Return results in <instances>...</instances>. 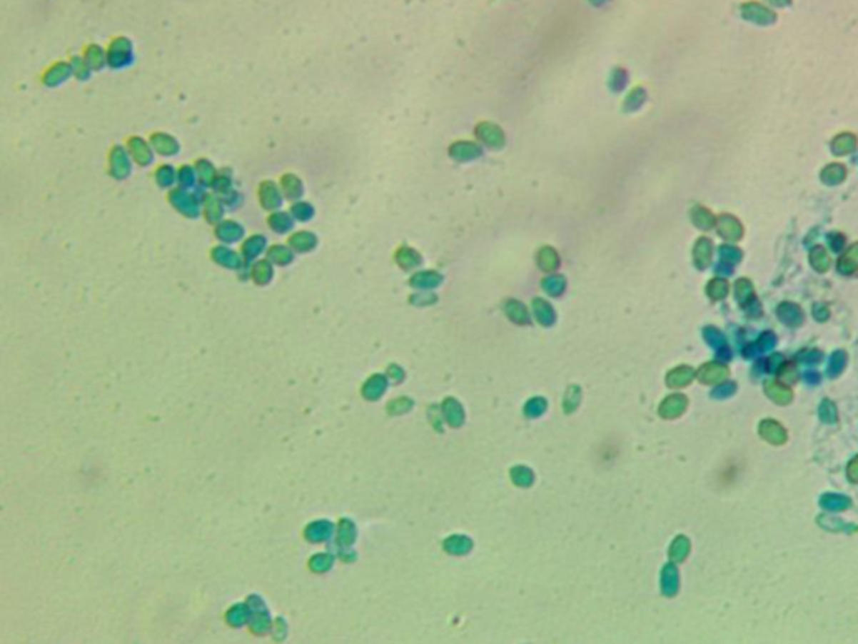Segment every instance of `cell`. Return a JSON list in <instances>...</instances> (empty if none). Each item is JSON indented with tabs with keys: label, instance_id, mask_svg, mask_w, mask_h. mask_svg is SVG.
<instances>
[{
	"label": "cell",
	"instance_id": "cell-1",
	"mask_svg": "<svg viewBox=\"0 0 858 644\" xmlns=\"http://www.w3.org/2000/svg\"><path fill=\"white\" fill-rule=\"evenodd\" d=\"M260 200H262L265 208H276V206L281 205V196H278V191L272 181H265L260 186Z\"/></svg>",
	"mask_w": 858,
	"mask_h": 644
},
{
	"label": "cell",
	"instance_id": "cell-2",
	"mask_svg": "<svg viewBox=\"0 0 858 644\" xmlns=\"http://www.w3.org/2000/svg\"><path fill=\"white\" fill-rule=\"evenodd\" d=\"M761 435H763L766 440L771 441V443H774V445L783 443V441L787 440V435H784L783 428L779 425H776V423H773V421H766L761 425Z\"/></svg>",
	"mask_w": 858,
	"mask_h": 644
},
{
	"label": "cell",
	"instance_id": "cell-3",
	"mask_svg": "<svg viewBox=\"0 0 858 644\" xmlns=\"http://www.w3.org/2000/svg\"><path fill=\"white\" fill-rule=\"evenodd\" d=\"M766 393H768V396L771 398V400H774L776 403H782V405H787V403L792 401V391L787 388L779 386V384L774 381L766 383Z\"/></svg>",
	"mask_w": 858,
	"mask_h": 644
},
{
	"label": "cell",
	"instance_id": "cell-4",
	"mask_svg": "<svg viewBox=\"0 0 858 644\" xmlns=\"http://www.w3.org/2000/svg\"><path fill=\"white\" fill-rule=\"evenodd\" d=\"M111 170L116 173L114 176H126L129 171L126 156H124V153L119 151L118 148L111 153Z\"/></svg>",
	"mask_w": 858,
	"mask_h": 644
},
{
	"label": "cell",
	"instance_id": "cell-5",
	"mask_svg": "<svg viewBox=\"0 0 858 644\" xmlns=\"http://www.w3.org/2000/svg\"><path fill=\"white\" fill-rule=\"evenodd\" d=\"M151 139H153L154 146H156L158 150L163 153V155H173V153H176V150H178L176 141H173V139L165 133H156Z\"/></svg>",
	"mask_w": 858,
	"mask_h": 644
},
{
	"label": "cell",
	"instance_id": "cell-6",
	"mask_svg": "<svg viewBox=\"0 0 858 644\" xmlns=\"http://www.w3.org/2000/svg\"><path fill=\"white\" fill-rule=\"evenodd\" d=\"M129 143H131V145H133L131 146L133 156L136 158L139 165H146V163H149V160H151V153H149L146 145H144L143 139L131 138V139H129Z\"/></svg>",
	"mask_w": 858,
	"mask_h": 644
},
{
	"label": "cell",
	"instance_id": "cell-7",
	"mask_svg": "<svg viewBox=\"0 0 858 644\" xmlns=\"http://www.w3.org/2000/svg\"><path fill=\"white\" fill-rule=\"evenodd\" d=\"M69 71H71V67H69V66H64V64L56 66L54 69H51L49 73L46 74V78H44L46 81H44V83H47V84H57V83H61V81L64 79L66 76H69Z\"/></svg>",
	"mask_w": 858,
	"mask_h": 644
},
{
	"label": "cell",
	"instance_id": "cell-8",
	"mask_svg": "<svg viewBox=\"0 0 858 644\" xmlns=\"http://www.w3.org/2000/svg\"><path fill=\"white\" fill-rule=\"evenodd\" d=\"M857 252H858V245H855V247H853V248L850 250V252H848L847 256L842 258L840 267H842V271H843V272H852V271H855V268L858 267V257H857Z\"/></svg>",
	"mask_w": 858,
	"mask_h": 644
},
{
	"label": "cell",
	"instance_id": "cell-9",
	"mask_svg": "<svg viewBox=\"0 0 858 644\" xmlns=\"http://www.w3.org/2000/svg\"><path fill=\"white\" fill-rule=\"evenodd\" d=\"M282 186H283V191H286V193H287L288 196L301 195V193H302V185H301V181H298L296 176H291V175H288V176L283 178V183H282Z\"/></svg>",
	"mask_w": 858,
	"mask_h": 644
},
{
	"label": "cell",
	"instance_id": "cell-10",
	"mask_svg": "<svg viewBox=\"0 0 858 644\" xmlns=\"http://www.w3.org/2000/svg\"><path fill=\"white\" fill-rule=\"evenodd\" d=\"M270 225H272L277 232H286L287 228H291L292 222H291V218L287 217V213H276V215H272V218H270Z\"/></svg>",
	"mask_w": 858,
	"mask_h": 644
},
{
	"label": "cell",
	"instance_id": "cell-11",
	"mask_svg": "<svg viewBox=\"0 0 858 644\" xmlns=\"http://www.w3.org/2000/svg\"><path fill=\"white\" fill-rule=\"evenodd\" d=\"M292 210H293V213H296L298 218H302V220L311 218V211H312V208H311V206H308L307 203H297V205H293V206H292Z\"/></svg>",
	"mask_w": 858,
	"mask_h": 644
},
{
	"label": "cell",
	"instance_id": "cell-12",
	"mask_svg": "<svg viewBox=\"0 0 858 644\" xmlns=\"http://www.w3.org/2000/svg\"><path fill=\"white\" fill-rule=\"evenodd\" d=\"M848 475H850L852 480H858V458L853 460L850 463V467H848Z\"/></svg>",
	"mask_w": 858,
	"mask_h": 644
}]
</instances>
